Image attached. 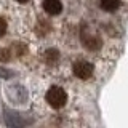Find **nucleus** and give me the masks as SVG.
<instances>
[{
  "label": "nucleus",
  "mask_w": 128,
  "mask_h": 128,
  "mask_svg": "<svg viewBox=\"0 0 128 128\" xmlns=\"http://www.w3.org/2000/svg\"><path fill=\"white\" fill-rule=\"evenodd\" d=\"M43 10L48 14L56 16L62 11V3H61V0H43Z\"/></svg>",
  "instance_id": "nucleus-5"
},
{
  "label": "nucleus",
  "mask_w": 128,
  "mask_h": 128,
  "mask_svg": "<svg viewBox=\"0 0 128 128\" xmlns=\"http://www.w3.org/2000/svg\"><path fill=\"white\" fill-rule=\"evenodd\" d=\"M5 34H6V21L0 18V37H3Z\"/></svg>",
  "instance_id": "nucleus-9"
},
{
  "label": "nucleus",
  "mask_w": 128,
  "mask_h": 128,
  "mask_svg": "<svg viewBox=\"0 0 128 128\" xmlns=\"http://www.w3.org/2000/svg\"><path fill=\"white\" fill-rule=\"evenodd\" d=\"M13 77H14V72L13 70L6 69V67H0V78L10 80V78H13Z\"/></svg>",
  "instance_id": "nucleus-8"
},
{
  "label": "nucleus",
  "mask_w": 128,
  "mask_h": 128,
  "mask_svg": "<svg viewBox=\"0 0 128 128\" xmlns=\"http://www.w3.org/2000/svg\"><path fill=\"white\" fill-rule=\"evenodd\" d=\"M45 59H46V62L53 64L54 61L59 59V51L56 50V48H48V50L45 51Z\"/></svg>",
  "instance_id": "nucleus-7"
},
{
  "label": "nucleus",
  "mask_w": 128,
  "mask_h": 128,
  "mask_svg": "<svg viewBox=\"0 0 128 128\" xmlns=\"http://www.w3.org/2000/svg\"><path fill=\"white\" fill-rule=\"evenodd\" d=\"M3 122L10 128H24L27 125V122L22 118V115L11 109H3Z\"/></svg>",
  "instance_id": "nucleus-2"
},
{
  "label": "nucleus",
  "mask_w": 128,
  "mask_h": 128,
  "mask_svg": "<svg viewBox=\"0 0 128 128\" xmlns=\"http://www.w3.org/2000/svg\"><path fill=\"white\" fill-rule=\"evenodd\" d=\"M45 99L46 102L50 104L51 107H54V109H61L62 106H66L67 102V93L62 90L61 86H51L50 90L46 91L45 94Z\"/></svg>",
  "instance_id": "nucleus-1"
},
{
  "label": "nucleus",
  "mask_w": 128,
  "mask_h": 128,
  "mask_svg": "<svg viewBox=\"0 0 128 128\" xmlns=\"http://www.w3.org/2000/svg\"><path fill=\"white\" fill-rule=\"evenodd\" d=\"M0 61H10V51L0 50Z\"/></svg>",
  "instance_id": "nucleus-10"
},
{
  "label": "nucleus",
  "mask_w": 128,
  "mask_h": 128,
  "mask_svg": "<svg viewBox=\"0 0 128 128\" xmlns=\"http://www.w3.org/2000/svg\"><path fill=\"white\" fill-rule=\"evenodd\" d=\"M82 42L90 51H98L99 48L102 46V42L99 37L96 35H86V34H82Z\"/></svg>",
  "instance_id": "nucleus-4"
},
{
  "label": "nucleus",
  "mask_w": 128,
  "mask_h": 128,
  "mask_svg": "<svg viewBox=\"0 0 128 128\" xmlns=\"http://www.w3.org/2000/svg\"><path fill=\"white\" fill-rule=\"evenodd\" d=\"M18 3H26V2H29V0H16Z\"/></svg>",
  "instance_id": "nucleus-11"
},
{
  "label": "nucleus",
  "mask_w": 128,
  "mask_h": 128,
  "mask_svg": "<svg viewBox=\"0 0 128 128\" xmlns=\"http://www.w3.org/2000/svg\"><path fill=\"white\" fill-rule=\"evenodd\" d=\"M120 5H122L120 0H99V6H101L104 11H107V13L117 11L120 8Z\"/></svg>",
  "instance_id": "nucleus-6"
},
{
  "label": "nucleus",
  "mask_w": 128,
  "mask_h": 128,
  "mask_svg": "<svg viewBox=\"0 0 128 128\" xmlns=\"http://www.w3.org/2000/svg\"><path fill=\"white\" fill-rule=\"evenodd\" d=\"M72 70H74V75L80 80H88L93 77V72H94V67L91 62L88 61H77L74 64V67H72Z\"/></svg>",
  "instance_id": "nucleus-3"
}]
</instances>
